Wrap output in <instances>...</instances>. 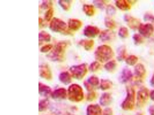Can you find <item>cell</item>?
<instances>
[{
    "instance_id": "1",
    "label": "cell",
    "mask_w": 154,
    "mask_h": 115,
    "mask_svg": "<svg viewBox=\"0 0 154 115\" xmlns=\"http://www.w3.org/2000/svg\"><path fill=\"white\" fill-rule=\"evenodd\" d=\"M96 59L100 62H107L113 57L114 53L110 46L107 45L99 46L94 53Z\"/></svg>"
},
{
    "instance_id": "2",
    "label": "cell",
    "mask_w": 154,
    "mask_h": 115,
    "mask_svg": "<svg viewBox=\"0 0 154 115\" xmlns=\"http://www.w3.org/2000/svg\"><path fill=\"white\" fill-rule=\"evenodd\" d=\"M67 46L66 42H59L56 45L53 50L48 55V58L53 61H62L64 60Z\"/></svg>"
},
{
    "instance_id": "3",
    "label": "cell",
    "mask_w": 154,
    "mask_h": 115,
    "mask_svg": "<svg viewBox=\"0 0 154 115\" xmlns=\"http://www.w3.org/2000/svg\"><path fill=\"white\" fill-rule=\"evenodd\" d=\"M67 94L69 99L73 102H80L84 99L83 90L78 84H72L70 86Z\"/></svg>"
},
{
    "instance_id": "4",
    "label": "cell",
    "mask_w": 154,
    "mask_h": 115,
    "mask_svg": "<svg viewBox=\"0 0 154 115\" xmlns=\"http://www.w3.org/2000/svg\"><path fill=\"white\" fill-rule=\"evenodd\" d=\"M135 93L134 89L131 87H127V96L122 104V108L125 110H131L134 108Z\"/></svg>"
},
{
    "instance_id": "5",
    "label": "cell",
    "mask_w": 154,
    "mask_h": 115,
    "mask_svg": "<svg viewBox=\"0 0 154 115\" xmlns=\"http://www.w3.org/2000/svg\"><path fill=\"white\" fill-rule=\"evenodd\" d=\"M69 70L73 77L78 80L83 79L88 72L86 65L85 63L73 66L70 68Z\"/></svg>"
},
{
    "instance_id": "6",
    "label": "cell",
    "mask_w": 154,
    "mask_h": 115,
    "mask_svg": "<svg viewBox=\"0 0 154 115\" xmlns=\"http://www.w3.org/2000/svg\"><path fill=\"white\" fill-rule=\"evenodd\" d=\"M49 28L54 32L64 33L66 32L67 25L65 22L61 19L54 18L51 22Z\"/></svg>"
},
{
    "instance_id": "7",
    "label": "cell",
    "mask_w": 154,
    "mask_h": 115,
    "mask_svg": "<svg viewBox=\"0 0 154 115\" xmlns=\"http://www.w3.org/2000/svg\"><path fill=\"white\" fill-rule=\"evenodd\" d=\"M148 89L143 87L137 92V105L138 107L143 106L148 100L149 94Z\"/></svg>"
},
{
    "instance_id": "8",
    "label": "cell",
    "mask_w": 154,
    "mask_h": 115,
    "mask_svg": "<svg viewBox=\"0 0 154 115\" xmlns=\"http://www.w3.org/2000/svg\"><path fill=\"white\" fill-rule=\"evenodd\" d=\"M140 33L144 37L149 38L152 35L154 31V27L152 24H140L138 27Z\"/></svg>"
},
{
    "instance_id": "9",
    "label": "cell",
    "mask_w": 154,
    "mask_h": 115,
    "mask_svg": "<svg viewBox=\"0 0 154 115\" xmlns=\"http://www.w3.org/2000/svg\"><path fill=\"white\" fill-rule=\"evenodd\" d=\"M100 30L97 27L88 25L84 30V35L89 38L96 37L100 34Z\"/></svg>"
},
{
    "instance_id": "10",
    "label": "cell",
    "mask_w": 154,
    "mask_h": 115,
    "mask_svg": "<svg viewBox=\"0 0 154 115\" xmlns=\"http://www.w3.org/2000/svg\"><path fill=\"white\" fill-rule=\"evenodd\" d=\"M39 69L40 76L41 77L48 80L52 79L51 72L48 65H41L39 66Z\"/></svg>"
},
{
    "instance_id": "11",
    "label": "cell",
    "mask_w": 154,
    "mask_h": 115,
    "mask_svg": "<svg viewBox=\"0 0 154 115\" xmlns=\"http://www.w3.org/2000/svg\"><path fill=\"white\" fill-rule=\"evenodd\" d=\"M124 19L125 21L128 23V25L130 28L132 29H135L138 28L139 26L140 21L137 19L132 17L129 15H125L124 16Z\"/></svg>"
},
{
    "instance_id": "12",
    "label": "cell",
    "mask_w": 154,
    "mask_h": 115,
    "mask_svg": "<svg viewBox=\"0 0 154 115\" xmlns=\"http://www.w3.org/2000/svg\"><path fill=\"white\" fill-rule=\"evenodd\" d=\"M133 77V74L131 71L127 68L123 70L119 77V81L122 83H126L130 81Z\"/></svg>"
},
{
    "instance_id": "13",
    "label": "cell",
    "mask_w": 154,
    "mask_h": 115,
    "mask_svg": "<svg viewBox=\"0 0 154 115\" xmlns=\"http://www.w3.org/2000/svg\"><path fill=\"white\" fill-rule=\"evenodd\" d=\"M52 98L55 99H64L66 98V90L63 88H60L55 90L51 94Z\"/></svg>"
},
{
    "instance_id": "14",
    "label": "cell",
    "mask_w": 154,
    "mask_h": 115,
    "mask_svg": "<svg viewBox=\"0 0 154 115\" xmlns=\"http://www.w3.org/2000/svg\"><path fill=\"white\" fill-rule=\"evenodd\" d=\"M115 35L113 31L110 30H106L102 31L99 37L103 42H107L113 39Z\"/></svg>"
},
{
    "instance_id": "15",
    "label": "cell",
    "mask_w": 154,
    "mask_h": 115,
    "mask_svg": "<svg viewBox=\"0 0 154 115\" xmlns=\"http://www.w3.org/2000/svg\"><path fill=\"white\" fill-rule=\"evenodd\" d=\"M82 22L78 19H71L69 20V28L73 31H78L82 27Z\"/></svg>"
},
{
    "instance_id": "16",
    "label": "cell",
    "mask_w": 154,
    "mask_h": 115,
    "mask_svg": "<svg viewBox=\"0 0 154 115\" xmlns=\"http://www.w3.org/2000/svg\"><path fill=\"white\" fill-rule=\"evenodd\" d=\"M102 109L98 105H90L87 109V115H101Z\"/></svg>"
},
{
    "instance_id": "17",
    "label": "cell",
    "mask_w": 154,
    "mask_h": 115,
    "mask_svg": "<svg viewBox=\"0 0 154 115\" xmlns=\"http://www.w3.org/2000/svg\"><path fill=\"white\" fill-rule=\"evenodd\" d=\"M117 7L121 10L128 11L131 9V5L130 2L126 0H118L116 2Z\"/></svg>"
},
{
    "instance_id": "18",
    "label": "cell",
    "mask_w": 154,
    "mask_h": 115,
    "mask_svg": "<svg viewBox=\"0 0 154 115\" xmlns=\"http://www.w3.org/2000/svg\"><path fill=\"white\" fill-rule=\"evenodd\" d=\"M135 74L137 77L142 78L145 76L146 73L145 67L142 64H137L134 68Z\"/></svg>"
},
{
    "instance_id": "19",
    "label": "cell",
    "mask_w": 154,
    "mask_h": 115,
    "mask_svg": "<svg viewBox=\"0 0 154 115\" xmlns=\"http://www.w3.org/2000/svg\"><path fill=\"white\" fill-rule=\"evenodd\" d=\"M39 93L41 95L44 96H48L51 94V90L49 86L39 83Z\"/></svg>"
},
{
    "instance_id": "20",
    "label": "cell",
    "mask_w": 154,
    "mask_h": 115,
    "mask_svg": "<svg viewBox=\"0 0 154 115\" xmlns=\"http://www.w3.org/2000/svg\"><path fill=\"white\" fill-rule=\"evenodd\" d=\"M112 101V97L110 94L105 93L102 94L100 99V104L103 106H107L111 104Z\"/></svg>"
},
{
    "instance_id": "21",
    "label": "cell",
    "mask_w": 154,
    "mask_h": 115,
    "mask_svg": "<svg viewBox=\"0 0 154 115\" xmlns=\"http://www.w3.org/2000/svg\"><path fill=\"white\" fill-rule=\"evenodd\" d=\"M59 78L60 81L64 84H69L71 82V76L68 72H61L59 75Z\"/></svg>"
},
{
    "instance_id": "22",
    "label": "cell",
    "mask_w": 154,
    "mask_h": 115,
    "mask_svg": "<svg viewBox=\"0 0 154 115\" xmlns=\"http://www.w3.org/2000/svg\"><path fill=\"white\" fill-rule=\"evenodd\" d=\"M80 45L83 46L85 50L89 51L92 50L94 47V40H82L79 42Z\"/></svg>"
},
{
    "instance_id": "23",
    "label": "cell",
    "mask_w": 154,
    "mask_h": 115,
    "mask_svg": "<svg viewBox=\"0 0 154 115\" xmlns=\"http://www.w3.org/2000/svg\"><path fill=\"white\" fill-rule=\"evenodd\" d=\"M83 9L84 11L86 13L87 16L89 17L94 16L95 9L94 6L91 5L85 4L84 5Z\"/></svg>"
},
{
    "instance_id": "24",
    "label": "cell",
    "mask_w": 154,
    "mask_h": 115,
    "mask_svg": "<svg viewBox=\"0 0 154 115\" xmlns=\"http://www.w3.org/2000/svg\"><path fill=\"white\" fill-rule=\"evenodd\" d=\"M51 36L50 34L46 31H41L38 34V40L39 43L42 42H49L51 40Z\"/></svg>"
},
{
    "instance_id": "25",
    "label": "cell",
    "mask_w": 154,
    "mask_h": 115,
    "mask_svg": "<svg viewBox=\"0 0 154 115\" xmlns=\"http://www.w3.org/2000/svg\"><path fill=\"white\" fill-rule=\"evenodd\" d=\"M116 66V61L112 60L106 63L104 65V68L108 72H112L115 70Z\"/></svg>"
},
{
    "instance_id": "26",
    "label": "cell",
    "mask_w": 154,
    "mask_h": 115,
    "mask_svg": "<svg viewBox=\"0 0 154 115\" xmlns=\"http://www.w3.org/2000/svg\"><path fill=\"white\" fill-rule=\"evenodd\" d=\"M117 59L119 61H122L126 58V48L124 46H121L118 48V51Z\"/></svg>"
},
{
    "instance_id": "27",
    "label": "cell",
    "mask_w": 154,
    "mask_h": 115,
    "mask_svg": "<svg viewBox=\"0 0 154 115\" xmlns=\"http://www.w3.org/2000/svg\"><path fill=\"white\" fill-rule=\"evenodd\" d=\"M112 82L108 79H102L100 87L102 90H106L111 88L112 86Z\"/></svg>"
},
{
    "instance_id": "28",
    "label": "cell",
    "mask_w": 154,
    "mask_h": 115,
    "mask_svg": "<svg viewBox=\"0 0 154 115\" xmlns=\"http://www.w3.org/2000/svg\"><path fill=\"white\" fill-rule=\"evenodd\" d=\"M104 24L106 27L109 29H113L116 27L115 21L109 17H106L104 19Z\"/></svg>"
},
{
    "instance_id": "29",
    "label": "cell",
    "mask_w": 154,
    "mask_h": 115,
    "mask_svg": "<svg viewBox=\"0 0 154 115\" xmlns=\"http://www.w3.org/2000/svg\"><path fill=\"white\" fill-rule=\"evenodd\" d=\"M71 1L67 0H60L58 1V4L64 10L68 11L71 7Z\"/></svg>"
},
{
    "instance_id": "30",
    "label": "cell",
    "mask_w": 154,
    "mask_h": 115,
    "mask_svg": "<svg viewBox=\"0 0 154 115\" xmlns=\"http://www.w3.org/2000/svg\"><path fill=\"white\" fill-rule=\"evenodd\" d=\"M138 60V58L137 56L131 55L127 58L126 60V62L128 65L132 66L137 63Z\"/></svg>"
},
{
    "instance_id": "31",
    "label": "cell",
    "mask_w": 154,
    "mask_h": 115,
    "mask_svg": "<svg viewBox=\"0 0 154 115\" xmlns=\"http://www.w3.org/2000/svg\"><path fill=\"white\" fill-rule=\"evenodd\" d=\"M129 31L127 28L122 27L120 28L118 32V35L121 38H125L129 36Z\"/></svg>"
},
{
    "instance_id": "32",
    "label": "cell",
    "mask_w": 154,
    "mask_h": 115,
    "mask_svg": "<svg viewBox=\"0 0 154 115\" xmlns=\"http://www.w3.org/2000/svg\"><path fill=\"white\" fill-rule=\"evenodd\" d=\"M49 102L47 99L41 101L39 103V111H44L46 110L48 107Z\"/></svg>"
},
{
    "instance_id": "33",
    "label": "cell",
    "mask_w": 154,
    "mask_h": 115,
    "mask_svg": "<svg viewBox=\"0 0 154 115\" xmlns=\"http://www.w3.org/2000/svg\"><path fill=\"white\" fill-rule=\"evenodd\" d=\"M133 38L135 44L138 45L141 44L143 42L142 36L138 34H135L133 35Z\"/></svg>"
},
{
    "instance_id": "34",
    "label": "cell",
    "mask_w": 154,
    "mask_h": 115,
    "mask_svg": "<svg viewBox=\"0 0 154 115\" xmlns=\"http://www.w3.org/2000/svg\"><path fill=\"white\" fill-rule=\"evenodd\" d=\"M116 9L115 7L111 5H108L106 9V13L108 16H112L116 13Z\"/></svg>"
},
{
    "instance_id": "35",
    "label": "cell",
    "mask_w": 154,
    "mask_h": 115,
    "mask_svg": "<svg viewBox=\"0 0 154 115\" xmlns=\"http://www.w3.org/2000/svg\"><path fill=\"white\" fill-rule=\"evenodd\" d=\"M100 67V63L97 61H94L89 66V70L91 72H94L99 69Z\"/></svg>"
},
{
    "instance_id": "36",
    "label": "cell",
    "mask_w": 154,
    "mask_h": 115,
    "mask_svg": "<svg viewBox=\"0 0 154 115\" xmlns=\"http://www.w3.org/2000/svg\"><path fill=\"white\" fill-rule=\"evenodd\" d=\"M88 82L92 86H97L99 84L98 78L95 76H91L88 80Z\"/></svg>"
},
{
    "instance_id": "37",
    "label": "cell",
    "mask_w": 154,
    "mask_h": 115,
    "mask_svg": "<svg viewBox=\"0 0 154 115\" xmlns=\"http://www.w3.org/2000/svg\"><path fill=\"white\" fill-rule=\"evenodd\" d=\"M54 13L53 8L51 7L45 13V19L46 21L49 22L50 21L51 19L53 17Z\"/></svg>"
},
{
    "instance_id": "38",
    "label": "cell",
    "mask_w": 154,
    "mask_h": 115,
    "mask_svg": "<svg viewBox=\"0 0 154 115\" xmlns=\"http://www.w3.org/2000/svg\"><path fill=\"white\" fill-rule=\"evenodd\" d=\"M93 4L95 5L96 7L101 9H103L105 7V3L102 1H94Z\"/></svg>"
},
{
    "instance_id": "39",
    "label": "cell",
    "mask_w": 154,
    "mask_h": 115,
    "mask_svg": "<svg viewBox=\"0 0 154 115\" xmlns=\"http://www.w3.org/2000/svg\"><path fill=\"white\" fill-rule=\"evenodd\" d=\"M52 4L50 1H44L41 5V9H47L51 7Z\"/></svg>"
},
{
    "instance_id": "40",
    "label": "cell",
    "mask_w": 154,
    "mask_h": 115,
    "mask_svg": "<svg viewBox=\"0 0 154 115\" xmlns=\"http://www.w3.org/2000/svg\"><path fill=\"white\" fill-rule=\"evenodd\" d=\"M52 48H53V46L52 45H46L41 48L40 51L41 52L46 53L50 51Z\"/></svg>"
},
{
    "instance_id": "41",
    "label": "cell",
    "mask_w": 154,
    "mask_h": 115,
    "mask_svg": "<svg viewBox=\"0 0 154 115\" xmlns=\"http://www.w3.org/2000/svg\"><path fill=\"white\" fill-rule=\"evenodd\" d=\"M96 97L95 93L93 91L90 92V93L88 94L87 96V99L88 101H91L94 100Z\"/></svg>"
},
{
    "instance_id": "42",
    "label": "cell",
    "mask_w": 154,
    "mask_h": 115,
    "mask_svg": "<svg viewBox=\"0 0 154 115\" xmlns=\"http://www.w3.org/2000/svg\"><path fill=\"white\" fill-rule=\"evenodd\" d=\"M144 20L145 21H154V16L149 13H146L144 15Z\"/></svg>"
},
{
    "instance_id": "43",
    "label": "cell",
    "mask_w": 154,
    "mask_h": 115,
    "mask_svg": "<svg viewBox=\"0 0 154 115\" xmlns=\"http://www.w3.org/2000/svg\"><path fill=\"white\" fill-rule=\"evenodd\" d=\"M102 115H113V112L110 108H106L104 109Z\"/></svg>"
},
{
    "instance_id": "44",
    "label": "cell",
    "mask_w": 154,
    "mask_h": 115,
    "mask_svg": "<svg viewBox=\"0 0 154 115\" xmlns=\"http://www.w3.org/2000/svg\"><path fill=\"white\" fill-rule=\"evenodd\" d=\"M84 84L85 88L88 91L91 92L93 91V88H92L91 85L89 84L88 82H85Z\"/></svg>"
},
{
    "instance_id": "45",
    "label": "cell",
    "mask_w": 154,
    "mask_h": 115,
    "mask_svg": "<svg viewBox=\"0 0 154 115\" xmlns=\"http://www.w3.org/2000/svg\"><path fill=\"white\" fill-rule=\"evenodd\" d=\"M151 115H154V106H151L149 109Z\"/></svg>"
},
{
    "instance_id": "46",
    "label": "cell",
    "mask_w": 154,
    "mask_h": 115,
    "mask_svg": "<svg viewBox=\"0 0 154 115\" xmlns=\"http://www.w3.org/2000/svg\"><path fill=\"white\" fill-rule=\"evenodd\" d=\"M150 82L151 85H152V87H154V74L153 75H152Z\"/></svg>"
},
{
    "instance_id": "47",
    "label": "cell",
    "mask_w": 154,
    "mask_h": 115,
    "mask_svg": "<svg viewBox=\"0 0 154 115\" xmlns=\"http://www.w3.org/2000/svg\"><path fill=\"white\" fill-rule=\"evenodd\" d=\"M151 99L152 100L154 101V90L150 94Z\"/></svg>"
},
{
    "instance_id": "48",
    "label": "cell",
    "mask_w": 154,
    "mask_h": 115,
    "mask_svg": "<svg viewBox=\"0 0 154 115\" xmlns=\"http://www.w3.org/2000/svg\"><path fill=\"white\" fill-rule=\"evenodd\" d=\"M39 25H41V24H42V19L41 18H39Z\"/></svg>"
},
{
    "instance_id": "49",
    "label": "cell",
    "mask_w": 154,
    "mask_h": 115,
    "mask_svg": "<svg viewBox=\"0 0 154 115\" xmlns=\"http://www.w3.org/2000/svg\"><path fill=\"white\" fill-rule=\"evenodd\" d=\"M136 115H143L141 113H137Z\"/></svg>"
}]
</instances>
